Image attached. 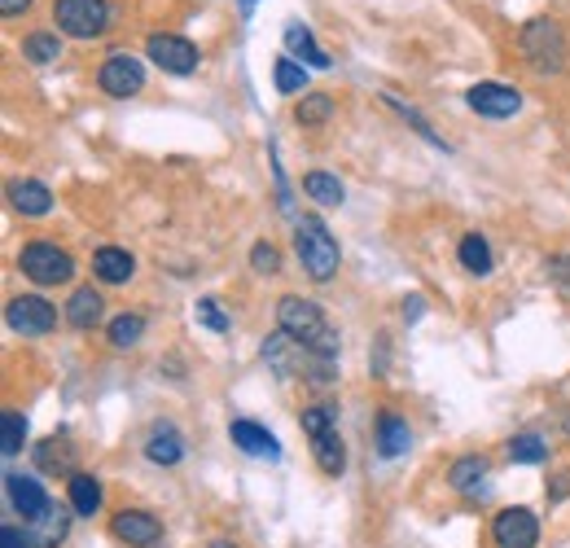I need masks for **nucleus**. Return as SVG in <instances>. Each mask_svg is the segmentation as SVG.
Here are the masks:
<instances>
[{
    "label": "nucleus",
    "instance_id": "nucleus-1",
    "mask_svg": "<svg viewBox=\"0 0 570 548\" xmlns=\"http://www.w3.org/2000/svg\"><path fill=\"white\" fill-rule=\"evenodd\" d=\"M277 330H285L294 343H303L321 360H338V334H334V325L325 321V312L312 299L285 294L277 303Z\"/></svg>",
    "mask_w": 570,
    "mask_h": 548
},
{
    "label": "nucleus",
    "instance_id": "nucleus-2",
    "mask_svg": "<svg viewBox=\"0 0 570 548\" xmlns=\"http://www.w3.org/2000/svg\"><path fill=\"white\" fill-rule=\"evenodd\" d=\"M303 434L312 439L316 466H321L330 479H338V474L347 470V448H343V434H338V409H330V404L303 409Z\"/></svg>",
    "mask_w": 570,
    "mask_h": 548
},
{
    "label": "nucleus",
    "instance_id": "nucleus-3",
    "mask_svg": "<svg viewBox=\"0 0 570 548\" xmlns=\"http://www.w3.org/2000/svg\"><path fill=\"white\" fill-rule=\"evenodd\" d=\"M294 251H298V264H303V273L312 276V281H330V276L338 273V242L325 228V219L303 215L294 224Z\"/></svg>",
    "mask_w": 570,
    "mask_h": 548
},
{
    "label": "nucleus",
    "instance_id": "nucleus-4",
    "mask_svg": "<svg viewBox=\"0 0 570 548\" xmlns=\"http://www.w3.org/2000/svg\"><path fill=\"white\" fill-rule=\"evenodd\" d=\"M518 49H522L527 67L540 70V75H558L567 67V36L553 18H531L518 36Z\"/></svg>",
    "mask_w": 570,
    "mask_h": 548
},
{
    "label": "nucleus",
    "instance_id": "nucleus-5",
    "mask_svg": "<svg viewBox=\"0 0 570 548\" xmlns=\"http://www.w3.org/2000/svg\"><path fill=\"white\" fill-rule=\"evenodd\" d=\"M53 22L71 40H97L110 31V4L106 0H58Z\"/></svg>",
    "mask_w": 570,
    "mask_h": 548
},
{
    "label": "nucleus",
    "instance_id": "nucleus-6",
    "mask_svg": "<svg viewBox=\"0 0 570 548\" xmlns=\"http://www.w3.org/2000/svg\"><path fill=\"white\" fill-rule=\"evenodd\" d=\"M18 268L36 285H67L75 276V260L53 242H27L22 255H18Z\"/></svg>",
    "mask_w": 570,
    "mask_h": 548
},
{
    "label": "nucleus",
    "instance_id": "nucleus-7",
    "mask_svg": "<svg viewBox=\"0 0 570 548\" xmlns=\"http://www.w3.org/2000/svg\"><path fill=\"white\" fill-rule=\"evenodd\" d=\"M4 325L13 334H22V339H40V334H49L58 325V307L45 294H18L4 307Z\"/></svg>",
    "mask_w": 570,
    "mask_h": 548
},
{
    "label": "nucleus",
    "instance_id": "nucleus-8",
    "mask_svg": "<svg viewBox=\"0 0 570 548\" xmlns=\"http://www.w3.org/2000/svg\"><path fill=\"white\" fill-rule=\"evenodd\" d=\"M145 58L158 70H167V75H194L198 62H203L198 45H189L185 36H167V31H154L145 40Z\"/></svg>",
    "mask_w": 570,
    "mask_h": 548
},
{
    "label": "nucleus",
    "instance_id": "nucleus-9",
    "mask_svg": "<svg viewBox=\"0 0 570 548\" xmlns=\"http://www.w3.org/2000/svg\"><path fill=\"white\" fill-rule=\"evenodd\" d=\"M97 88L106 92V97H137L145 88V67L141 58H132V53H110L101 70H97Z\"/></svg>",
    "mask_w": 570,
    "mask_h": 548
},
{
    "label": "nucleus",
    "instance_id": "nucleus-10",
    "mask_svg": "<svg viewBox=\"0 0 570 548\" xmlns=\"http://www.w3.org/2000/svg\"><path fill=\"white\" fill-rule=\"evenodd\" d=\"M492 540H497V548H535L540 545V522L522 505L500 509L497 522H492Z\"/></svg>",
    "mask_w": 570,
    "mask_h": 548
},
{
    "label": "nucleus",
    "instance_id": "nucleus-11",
    "mask_svg": "<svg viewBox=\"0 0 570 548\" xmlns=\"http://www.w3.org/2000/svg\"><path fill=\"white\" fill-rule=\"evenodd\" d=\"M465 101H470L474 115H488V119H509V115L522 110V92L509 88V84H497V79L474 84V88L465 92Z\"/></svg>",
    "mask_w": 570,
    "mask_h": 548
},
{
    "label": "nucleus",
    "instance_id": "nucleus-12",
    "mask_svg": "<svg viewBox=\"0 0 570 548\" xmlns=\"http://www.w3.org/2000/svg\"><path fill=\"white\" fill-rule=\"evenodd\" d=\"M110 531H115L119 545L128 548H154L163 540V522L154 513H145V509H119L115 522H110Z\"/></svg>",
    "mask_w": 570,
    "mask_h": 548
},
{
    "label": "nucleus",
    "instance_id": "nucleus-13",
    "mask_svg": "<svg viewBox=\"0 0 570 548\" xmlns=\"http://www.w3.org/2000/svg\"><path fill=\"white\" fill-rule=\"evenodd\" d=\"M4 496H9V505L22 513V522H40V518L53 509V505H49V491L31 479V474H4Z\"/></svg>",
    "mask_w": 570,
    "mask_h": 548
},
{
    "label": "nucleus",
    "instance_id": "nucleus-14",
    "mask_svg": "<svg viewBox=\"0 0 570 548\" xmlns=\"http://www.w3.org/2000/svg\"><path fill=\"white\" fill-rule=\"evenodd\" d=\"M132 273H137V260H132L124 246H101V251L92 255V276L106 281V285H128Z\"/></svg>",
    "mask_w": 570,
    "mask_h": 548
},
{
    "label": "nucleus",
    "instance_id": "nucleus-15",
    "mask_svg": "<svg viewBox=\"0 0 570 548\" xmlns=\"http://www.w3.org/2000/svg\"><path fill=\"white\" fill-rule=\"evenodd\" d=\"M228 434H233V443L246 452V457H282V448H277V439H273V430H264L259 421H233L228 425Z\"/></svg>",
    "mask_w": 570,
    "mask_h": 548
},
{
    "label": "nucleus",
    "instance_id": "nucleus-16",
    "mask_svg": "<svg viewBox=\"0 0 570 548\" xmlns=\"http://www.w3.org/2000/svg\"><path fill=\"white\" fill-rule=\"evenodd\" d=\"M145 457H149L154 466H176V461L185 457V439H180V430L167 425V421H158V425L149 430V439H145Z\"/></svg>",
    "mask_w": 570,
    "mask_h": 548
},
{
    "label": "nucleus",
    "instance_id": "nucleus-17",
    "mask_svg": "<svg viewBox=\"0 0 570 548\" xmlns=\"http://www.w3.org/2000/svg\"><path fill=\"white\" fill-rule=\"evenodd\" d=\"M285 49H289V58H298L303 67H316V70L334 67V58L312 40V31H307L303 22H289V27H285Z\"/></svg>",
    "mask_w": 570,
    "mask_h": 548
},
{
    "label": "nucleus",
    "instance_id": "nucleus-18",
    "mask_svg": "<svg viewBox=\"0 0 570 548\" xmlns=\"http://www.w3.org/2000/svg\"><path fill=\"white\" fill-rule=\"evenodd\" d=\"M409 443H413L409 421L395 417V412H382V417H377V452H382V457H404Z\"/></svg>",
    "mask_w": 570,
    "mask_h": 548
},
{
    "label": "nucleus",
    "instance_id": "nucleus-19",
    "mask_svg": "<svg viewBox=\"0 0 570 548\" xmlns=\"http://www.w3.org/2000/svg\"><path fill=\"white\" fill-rule=\"evenodd\" d=\"M9 203H13V211H22V215H49L53 211V194L40 180H13L9 185Z\"/></svg>",
    "mask_w": 570,
    "mask_h": 548
},
{
    "label": "nucleus",
    "instance_id": "nucleus-20",
    "mask_svg": "<svg viewBox=\"0 0 570 548\" xmlns=\"http://www.w3.org/2000/svg\"><path fill=\"white\" fill-rule=\"evenodd\" d=\"M101 312H106V299H101L92 285L75 290L71 303H67V321H71L75 330H92V325L101 321Z\"/></svg>",
    "mask_w": 570,
    "mask_h": 548
},
{
    "label": "nucleus",
    "instance_id": "nucleus-21",
    "mask_svg": "<svg viewBox=\"0 0 570 548\" xmlns=\"http://www.w3.org/2000/svg\"><path fill=\"white\" fill-rule=\"evenodd\" d=\"M67 496H71V509L79 513V518H92V513L101 509V482L92 479V474H83V470H75L71 474Z\"/></svg>",
    "mask_w": 570,
    "mask_h": 548
},
{
    "label": "nucleus",
    "instance_id": "nucleus-22",
    "mask_svg": "<svg viewBox=\"0 0 570 548\" xmlns=\"http://www.w3.org/2000/svg\"><path fill=\"white\" fill-rule=\"evenodd\" d=\"M456 255H461V268H465L470 276H488V273H492V246H488L479 233H465Z\"/></svg>",
    "mask_w": 570,
    "mask_h": 548
},
{
    "label": "nucleus",
    "instance_id": "nucleus-23",
    "mask_svg": "<svg viewBox=\"0 0 570 548\" xmlns=\"http://www.w3.org/2000/svg\"><path fill=\"white\" fill-rule=\"evenodd\" d=\"M303 189H307V198H316L321 206H338L343 198H347L343 180L330 176V172H307V176H303Z\"/></svg>",
    "mask_w": 570,
    "mask_h": 548
},
{
    "label": "nucleus",
    "instance_id": "nucleus-24",
    "mask_svg": "<svg viewBox=\"0 0 570 548\" xmlns=\"http://www.w3.org/2000/svg\"><path fill=\"white\" fill-rule=\"evenodd\" d=\"M22 58H31L36 67H49V62L62 58V40H58L53 31H36V36L22 40Z\"/></svg>",
    "mask_w": 570,
    "mask_h": 548
},
{
    "label": "nucleus",
    "instance_id": "nucleus-25",
    "mask_svg": "<svg viewBox=\"0 0 570 548\" xmlns=\"http://www.w3.org/2000/svg\"><path fill=\"white\" fill-rule=\"evenodd\" d=\"M330 115H334V101H330V92H303V101L294 106V119H298L303 128H321Z\"/></svg>",
    "mask_w": 570,
    "mask_h": 548
},
{
    "label": "nucleus",
    "instance_id": "nucleus-26",
    "mask_svg": "<svg viewBox=\"0 0 570 548\" xmlns=\"http://www.w3.org/2000/svg\"><path fill=\"white\" fill-rule=\"evenodd\" d=\"M110 346H119V351H128V346H137L141 343V334H145V316L141 312H124V316H115L110 321Z\"/></svg>",
    "mask_w": 570,
    "mask_h": 548
},
{
    "label": "nucleus",
    "instance_id": "nucleus-27",
    "mask_svg": "<svg viewBox=\"0 0 570 548\" xmlns=\"http://www.w3.org/2000/svg\"><path fill=\"white\" fill-rule=\"evenodd\" d=\"M31 527H36L31 545H36V548H58L62 540H67V527H71V522H67V513H62V509H58V513L49 509V513H45L40 522H31Z\"/></svg>",
    "mask_w": 570,
    "mask_h": 548
},
{
    "label": "nucleus",
    "instance_id": "nucleus-28",
    "mask_svg": "<svg viewBox=\"0 0 570 548\" xmlns=\"http://www.w3.org/2000/svg\"><path fill=\"white\" fill-rule=\"evenodd\" d=\"M22 439H27V417L18 409H4V417H0V452L4 457H18L22 452Z\"/></svg>",
    "mask_w": 570,
    "mask_h": 548
},
{
    "label": "nucleus",
    "instance_id": "nucleus-29",
    "mask_svg": "<svg viewBox=\"0 0 570 548\" xmlns=\"http://www.w3.org/2000/svg\"><path fill=\"white\" fill-rule=\"evenodd\" d=\"M483 474H488V457H461V461H452L448 482H452L456 491H474Z\"/></svg>",
    "mask_w": 570,
    "mask_h": 548
},
{
    "label": "nucleus",
    "instance_id": "nucleus-30",
    "mask_svg": "<svg viewBox=\"0 0 570 548\" xmlns=\"http://www.w3.org/2000/svg\"><path fill=\"white\" fill-rule=\"evenodd\" d=\"M273 84H277V92H285V97L307 92V67H303V62H294V58H277V67H273Z\"/></svg>",
    "mask_w": 570,
    "mask_h": 548
},
{
    "label": "nucleus",
    "instance_id": "nucleus-31",
    "mask_svg": "<svg viewBox=\"0 0 570 548\" xmlns=\"http://www.w3.org/2000/svg\"><path fill=\"white\" fill-rule=\"evenodd\" d=\"M549 457V443L540 439V434H513L509 439V461H518V466H540Z\"/></svg>",
    "mask_w": 570,
    "mask_h": 548
},
{
    "label": "nucleus",
    "instance_id": "nucleus-32",
    "mask_svg": "<svg viewBox=\"0 0 570 548\" xmlns=\"http://www.w3.org/2000/svg\"><path fill=\"white\" fill-rule=\"evenodd\" d=\"M250 268L264 276L282 273V251H277L273 242H255V251H250Z\"/></svg>",
    "mask_w": 570,
    "mask_h": 548
},
{
    "label": "nucleus",
    "instance_id": "nucleus-33",
    "mask_svg": "<svg viewBox=\"0 0 570 548\" xmlns=\"http://www.w3.org/2000/svg\"><path fill=\"white\" fill-rule=\"evenodd\" d=\"M194 316H198V325H207L212 334H228V316L219 312V303H215V299H198Z\"/></svg>",
    "mask_w": 570,
    "mask_h": 548
},
{
    "label": "nucleus",
    "instance_id": "nucleus-34",
    "mask_svg": "<svg viewBox=\"0 0 570 548\" xmlns=\"http://www.w3.org/2000/svg\"><path fill=\"white\" fill-rule=\"evenodd\" d=\"M544 273L553 276L558 285H570V255H549L544 260Z\"/></svg>",
    "mask_w": 570,
    "mask_h": 548
},
{
    "label": "nucleus",
    "instance_id": "nucleus-35",
    "mask_svg": "<svg viewBox=\"0 0 570 548\" xmlns=\"http://www.w3.org/2000/svg\"><path fill=\"white\" fill-rule=\"evenodd\" d=\"M0 548H36V545H31L18 527H4V531H0Z\"/></svg>",
    "mask_w": 570,
    "mask_h": 548
},
{
    "label": "nucleus",
    "instance_id": "nucleus-36",
    "mask_svg": "<svg viewBox=\"0 0 570 548\" xmlns=\"http://www.w3.org/2000/svg\"><path fill=\"white\" fill-rule=\"evenodd\" d=\"M31 9V0H0V13L4 18H18V13H27Z\"/></svg>",
    "mask_w": 570,
    "mask_h": 548
},
{
    "label": "nucleus",
    "instance_id": "nucleus-37",
    "mask_svg": "<svg viewBox=\"0 0 570 548\" xmlns=\"http://www.w3.org/2000/svg\"><path fill=\"white\" fill-rule=\"evenodd\" d=\"M207 548H237V545H228V540H212Z\"/></svg>",
    "mask_w": 570,
    "mask_h": 548
},
{
    "label": "nucleus",
    "instance_id": "nucleus-38",
    "mask_svg": "<svg viewBox=\"0 0 570 548\" xmlns=\"http://www.w3.org/2000/svg\"><path fill=\"white\" fill-rule=\"evenodd\" d=\"M246 4H255V0H246Z\"/></svg>",
    "mask_w": 570,
    "mask_h": 548
},
{
    "label": "nucleus",
    "instance_id": "nucleus-39",
    "mask_svg": "<svg viewBox=\"0 0 570 548\" xmlns=\"http://www.w3.org/2000/svg\"><path fill=\"white\" fill-rule=\"evenodd\" d=\"M567 430H570V421H567Z\"/></svg>",
    "mask_w": 570,
    "mask_h": 548
}]
</instances>
